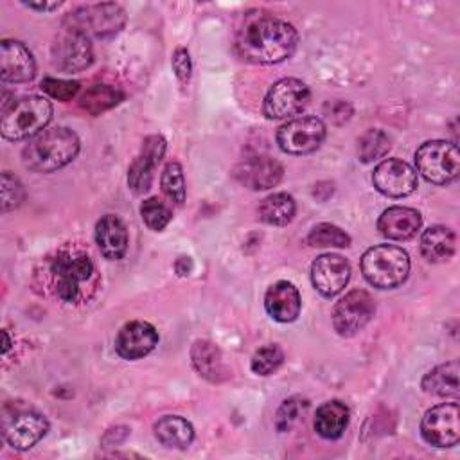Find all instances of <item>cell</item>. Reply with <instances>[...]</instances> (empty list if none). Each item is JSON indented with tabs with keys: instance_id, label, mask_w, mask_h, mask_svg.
<instances>
[{
	"instance_id": "obj_1",
	"label": "cell",
	"mask_w": 460,
	"mask_h": 460,
	"mask_svg": "<svg viewBox=\"0 0 460 460\" xmlns=\"http://www.w3.org/2000/svg\"><path fill=\"white\" fill-rule=\"evenodd\" d=\"M298 45L296 29L264 13H246L235 34L237 54L250 63L275 65L293 56Z\"/></svg>"
},
{
	"instance_id": "obj_2",
	"label": "cell",
	"mask_w": 460,
	"mask_h": 460,
	"mask_svg": "<svg viewBox=\"0 0 460 460\" xmlns=\"http://www.w3.org/2000/svg\"><path fill=\"white\" fill-rule=\"evenodd\" d=\"M47 284L63 304L88 302L99 286V275L90 255L77 246L59 248L49 261Z\"/></svg>"
},
{
	"instance_id": "obj_3",
	"label": "cell",
	"mask_w": 460,
	"mask_h": 460,
	"mask_svg": "<svg viewBox=\"0 0 460 460\" xmlns=\"http://www.w3.org/2000/svg\"><path fill=\"white\" fill-rule=\"evenodd\" d=\"M79 146V138L72 129L50 128L29 138L22 151V160L34 172H54L77 156Z\"/></svg>"
},
{
	"instance_id": "obj_4",
	"label": "cell",
	"mask_w": 460,
	"mask_h": 460,
	"mask_svg": "<svg viewBox=\"0 0 460 460\" xmlns=\"http://www.w3.org/2000/svg\"><path fill=\"white\" fill-rule=\"evenodd\" d=\"M50 119L52 104L45 97L29 95L4 106L0 131L5 140L18 142L41 133Z\"/></svg>"
},
{
	"instance_id": "obj_5",
	"label": "cell",
	"mask_w": 460,
	"mask_h": 460,
	"mask_svg": "<svg viewBox=\"0 0 460 460\" xmlns=\"http://www.w3.org/2000/svg\"><path fill=\"white\" fill-rule=\"evenodd\" d=\"M361 273L374 288L394 289L408 279L410 257L399 246L377 244L363 253Z\"/></svg>"
},
{
	"instance_id": "obj_6",
	"label": "cell",
	"mask_w": 460,
	"mask_h": 460,
	"mask_svg": "<svg viewBox=\"0 0 460 460\" xmlns=\"http://www.w3.org/2000/svg\"><path fill=\"white\" fill-rule=\"evenodd\" d=\"M417 171L435 185H446L458 178L460 153L458 147L446 140L424 142L415 151Z\"/></svg>"
},
{
	"instance_id": "obj_7",
	"label": "cell",
	"mask_w": 460,
	"mask_h": 460,
	"mask_svg": "<svg viewBox=\"0 0 460 460\" xmlns=\"http://www.w3.org/2000/svg\"><path fill=\"white\" fill-rule=\"evenodd\" d=\"M126 22L124 9L117 4H95L79 7L74 13H70L65 18L66 27H72L75 31H81L83 34L95 36V38H106L117 34Z\"/></svg>"
},
{
	"instance_id": "obj_8",
	"label": "cell",
	"mask_w": 460,
	"mask_h": 460,
	"mask_svg": "<svg viewBox=\"0 0 460 460\" xmlns=\"http://www.w3.org/2000/svg\"><path fill=\"white\" fill-rule=\"evenodd\" d=\"M325 124L311 115L296 117L277 131V144L288 155H307L316 151L325 138Z\"/></svg>"
},
{
	"instance_id": "obj_9",
	"label": "cell",
	"mask_w": 460,
	"mask_h": 460,
	"mask_svg": "<svg viewBox=\"0 0 460 460\" xmlns=\"http://www.w3.org/2000/svg\"><path fill=\"white\" fill-rule=\"evenodd\" d=\"M311 99L307 84L296 77L277 81L266 93L262 111L268 119H288L300 113Z\"/></svg>"
},
{
	"instance_id": "obj_10",
	"label": "cell",
	"mask_w": 460,
	"mask_h": 460,
	"mask_svg": "<svg viewBox=\"0 0 460 460\" xmlns=\"http://www.w3.org/2000/svg\"><path fill=\"white\" fill-rule=\"evenodd\" d=\"M422 438L435 447H451L460 440V408L442 402L428 410L420 420Z\"/></svg>"
},
{
	"instance_id": "obj_11",
	"label": "cell",
	"mask_w": 460,
	"mask_h": 460,
	"mask_svg": "<svg viewBox=\"0 0 460 460\" xmlns=\"http://www.w3.org/2000/svg\"><path fill=\"white\" fill-rule=\"evenodd\" d=\"M93 50L90 38L81 31L63 25L52 43V63L63 72H79L92 65Z\"/></svg>"
},
{
	"instance_id": "obj_12",
	"label": "cell",
	"mask_w": 460,
	"mask_h": 460,
	"mask_svg": "<svg viewBox=\"0 0 460 460\" xmlns=\"http://www.w3.org/2000/svg\"><path fill=\"white\" fill-rule=\"evenodd\" d=\"M374 311L376 304L370 293L352 289L336 302L332 309V325L340 336H352L370 322Z\"/></svg>"
},
{
	"instance_id": "obj_13",
	"label": "cell",
	"mask_w": 460,
	"mask_h": 460,
	"mask_svg": "<svg viewBox=\"0 0 460 460\" xmlns=\"http://www.w3.org/2000/svg\"><path fill=\"white\" fill-rule=\"evenodd\" d=\"M49 429L47 419L34 410H16L4 417L2 433L5 442L18 449L25 451L38 444Z\"/></svg>"
},
{
	"instance_id": "obj_14",
	"label": "cell",
	"mask_w": 460,
	"mask_h": 460,
	"mask_svg": "<svg viewBox=\"0 0 460 460\" xmlns=\"http://www.w3.org/2000/svg\"><path fill=\"white\" fill-rule=\"evenodd\" d=\"M374 187L388 198H404L417 189L415 169L399 158H386L374 169Z\"/></svg>"
},
{
	"instance_id": "obj_15",
	"label": "cell",
	"mask_w": 460,
	"mask_h": 460,
	"mask_svg": "<svg viewBox=\"0 0 460 460\" xmlns=\"http://www.w3.org/2000/svg\"><path fill=\"white\" fill-rule=\"evenodd\" d=\"M165 138L162 135H149L144 138L140 153L135 156L128 169V185L135 194L149 190L153 181V171L165 153Z\"/></svg>"
},
{
	"instance_id": "obj_16",
	"label": "cell",
	"mask_w": 460,
	"mask_h": 460,
	"mask_svg": "<svg viewBox=\"0 0 460 460\" xmlns=\"http://www.w3.org/2000/svg\"><path fill=\"white\" fill-rule=\"evenodd\" d=\"M350 279V264L338 253H323L311 264V282L314 289L331 298L343 291Z\"/></svg>"
},
{
	"instance_id": "obj_17",
	"label": "cell",
	"mask_w": 460,
	"mask_h": 460,
	"mask_svg": "<svg viewBox=\"0 0 460 460\" xmlns=\"http://www.w3.org/2000/svg\"><path fill=\"white\" fill-rule=\"evenodd\" d=\"M158 345V332L149 322L133 320L120 327L115 338V350L122 359H140Z\"/></svg>"
},
{
	"instance_id": "obj_18",
	"label": "cell",
	"mask_w": 460,
	"mask_h": 460,
	"mask_svg": "<svg viewBox=\"0 0 460 460\" xmlns=\"http://www.w3.org/2000/svg\"><path fill=\"white\" fill-rule=\"evenodd\" d=\"M36 74V63L29 49L16 40L0 43V77L4 83H27Z\"/></svg>"
},
{
	"instance_id": "obj_19",
	"label": "cell",
	"mask_w": 460,
	"mask_h": 460,
	"mask_svg": "<svg viewBox=\"0 0 460 460\" xmlns=\"http://www.w3.org/2000/svg\"><path fill=\"white\" fill-rule=\"evenodd\" d=\"M235 178L252 190H266L275 187L284 174L280 162L270 156H252L235 167Z\"/></svg>"
},
{
	"instance_id": "obj_20",
	"label": "cell",
	"mask_w": 460,
	"mask_h": 460,
	"mask_svg": "<svg viewBox=\"0 0 460 460\" xmlns=\"http://www.w3.org/2000/svg\"><path fill=\"white\" fill-rule=\"evenodd\" d=\"M420 226V212L410 207H390L377 219V230L392 241H408L417 235Z\"/></svg>"
},
{
	"instance_id": "obj_21",
	"label": "cell",
	"mask_w": 460,
	"mask_h": 460,
	"mask_svg": "<svg viewBox=\"0 0 460 460\" xmlns=\"http://www.w3.org/2000/svg\"><path fill=\"white\" fill-rule=\"evenodd\" d=\"M264 307L268 314L280 323L295 322L302 307L300 293L291 282L279 280L268 288L264 295Z\"/></svg>"
},
{
	"instance_id": "obj_22",
	"label": "cell",
	"mask_w": 460,
	"mask_h": 460,
	"mask_svg": "<svg viewBox=\"0 0 460 460\" xmlns=\"http://www.w3.org/2000/svg\"><path fill=\"white\" fill-rule=\"evenodd\" d=\"M95 243L106 259H122L128 250V230L122 219L113 214L102 216L95 225Z\"/></svg>"
},
{
	"instance_id": "obj_23",
	"label": "cell",
	"mask_w": 460,
	"mask_h": 460,
	"mask_svg": "<svg viewBox=\"0 0 460 460\" xmlns=\"http://www.w3.org/2000/svg\"><path fill=\"white\" fill-rule=\"evenodd\" d=\"M455 250H456L455 232L444 225L429 226L420 235V253L429 262L449 261Z\"/></svg>"
},
{
	"instance_id": "obj_24",
	"label": "cell",
	"mask_w": 460,
	"mask_h": 460,
	"mask_svg": "<svg viewBox=\"0 0 460 460\" xmlns=\"http://www.w3.org/2000/svg\"><path fill=\"white\" fill-rule=\"evenodd\" d=\"M349 408L341 401H329L316 410L314 431L327 440H336L343 435L349 424Z\"/></svg>"
},
{
	"instance_id": "obj_25",
	"label": "cell",
	"mask_w": 460,
	"mask_h": 460,
	"mask_svg": "<svg viewBox=\"0 0 460 460\" xmlns=\"http://www.w3.org/2000/svg\"><path fill=\"white\" fill-rule=\"evenodd\" d=\"M156 440L165 447L185 449L194 438L192 424L180 415H165L153 426Z\"/></svg>"
},
{
	"instance_id": "obj_26",
	"label": "cell",
	"mask_w": 460,
	"mask_h": 460,
	"mask_svg": "<svg viewBox=\"0 0 460 460\" xmlns=\"http://www.w3.org/2000/svg\"><path fill=\"white\" fill-rule=\"evenodd\" d=\"M190 359L199 376L205 379L217 383L225 376V367L221 359L219 349L207 340H198L190 349Z\"/></svg>"
},
{
	"instance_id": "obj_27",
	"label": "cell",
	"mask_w": 460,
	"mask_h": 460,
	"mask_svg": "<svg viewBox=\"0 0 460 460\" xmlns=\"http://www.w3.org/2000/svg\"><path fill=\"white\" fill-rule=\"evenodd\" d=\"M422 390L438 397H458V361H447L429 370L422 379Z\"/></svg>"
},
{
	"instance_id": "obj_28",
	"label": "cell",
	"mask_w": 460,
	"mask_h": 460,
	"mask_svg": "<svg viewBox=\"0 0 460 460\" xmlns=\"http://www.w3.org/2000/svg\"><path fill=\"white\" fill-rule=\"evenodd\" d=\"M295 212H296L295 199L288 192L270 194L259 205L261 221H264L266 225H273V226L288 225L295 217Z\"/></svg>"
},
{
	"instance_id": "obj_29",
	"label": "cell",
	"mask_w": 460,
	"mask_h": 460,
	"mask_svg": "<svg viewBox=\"0 0 460 460\" xmlns=\"http://www.w3.org/2000/svg\"><path fill=\"white\" fill-rule=\"evenodd\" d=\"M122 99H124V93L120 90L108 86V84H95L83 93L79 106L84 111H88L90 115H99V113L117 106Z\"/></svg>"
},
{
	"instance_id": "obj_30",
	"label": "cell",
	"mask_w": 460,
	"mask_h": 460,
	"mask_svg": "<svg viewBox=\"0 0 460 460\" xmlns=\"http://www.w3.org/2000/svg\"><path fill=\"white\" fill-rule=\"evenodd\" d=\"M388 149H390V137L377 128L367 129L358 140V156L365 164H370L385 156Z\"/></svg>"
},
{
	"instance_id": "obj_31",
	"label": "cell",
	"mask_w": 460,
	"mask_h": 460,
	"mask_svg": "<svg viewBox=\"0 0 460 460\" xmlns=\"http://www.w3.org/2000/svg\"><path fill=\"white\" fill-rule=\"evenodd\" d=\"M307 243L314 248H345L350 244V237L336 225L320 223L309 232Z\"/></svg>"
},
{
	"instance_id": "obj_32",
	"label": "cell",
	"mask_w": 460,
	"mask_h": 460,
	"mask_svg": "<svg viewBox=\"0 0 460 460\" xmlns=\"http://www.w3.org/2000/svg\"><path fill=\"white\" fill-rule=\"evenodd\" d=\"M160 185L164 194L176 205H181L185 201V178H183V169L178 162H169L164 167Z\"/></svg>"
},
{
	"instance_id": "obj_33",
	"label": "cell",
	"mask_w": 460,
	"mask_h": 460,
	"mask_svg": "<svg viewBox=\"0 0 460 460\" xmlns=\"http://www.w3.org/2000/svg\"><path fill=\"white\" fill-rule=\"evenodd\" d=\"M282 361H284L282 349L275 343H270L255 350V354L252 356L250 367L259 376H270L282 365Z\"/></svg>"
},
{
	"instance_id": "obj_34",
	"label": "cell",
	"mask_w": 460,
	"mask_h": 460,
	"mask_svg": "<svg viewBox=\"0 0 460 460\" xmlns=\"http://www.w3.org/2000/svg\"><path fill=\"white\" fill-rule=\"evenodd\" d=\"M140 216H142V221L146 223V226L155 232L164 230L172 217L169 207L165 203H162L158 198H147L140 205Z\"/></svg>"
},
{
	"instance_id": "obj_35",
	"label": "cell",
	"mask_w": 460,
	"mask_h": 460,
	"mask_svg": "<svg viewBox=\"0 0 460 460\" xmlns=\"http://www.w3.org/2000/svg\"><path fill=\"white\" fill-rule=\"evenodd\" d=\"M0 190H2V212H9L16 207L22 205L25 192L22 183L18 181V178H14L11 172H2V183H0Z\"/></svg>"
},
{
	"instance_id": "obj_36",
	"label": "cell",
	"mask_w": 460,
	"mask_h": 460,
	"mask_svg": "<svg viewBox=\"0 0 460 460\" xmlns=\"http://www.w3.org/2000/svg\"><path fill=\"white\" fill-rule=\"evenodd\" d=\"M40 88L52 99L70 101L79 92V83L68 81V79H58V77H45Z\"/></svg>"
},
{
	"instance_id": "obj_37",
	"label": "cell",
	"mask_w": 460,
	"mask_h": 460,
	"mask_svg": "<svg viewBox=\"0 0 460 460\" xmlns=\"http://www.w3.org/2000/svg\"><path fill=\"white\" fill-rule=\"evenodd\" d=\"M305 406V402L304 401H300L298 397H289V399H286L282 404H280V408H279V411H277V417H275V428L279 429V431H289L291 428H293V424L296 422V419H298V415H300V410Z\"/></svg>"
},
{
	"instance_id": "obj_38",
	"label": "cell",
	"mask_w": 460,
	"mask_h": 460,
	"mask_svg": "<svg viewBox=\"0 0 460 460\" xmlns=\"http://www.w3.org/2000/svg\"><path fill=\"white\" fill-rule=\"evenodd\" d=\"M172 70L176 74V77L180 79V83H189L190 79V70H192V65H190V56H189V50L180 47L174 50L172 54Z\"/></svg>"
},
{
	"instance_id": "obj_39",
	"label": "cell",
	"mask_w": 460,
	"mask_h": 460,
	"mask_svg": "<svg viewBox=\"0 0 460 460\" xmlns=\"http://www.w3.org/2000/svg\"><path fill=\"white\" fill-rule=\"evenodd\" d=\"M25 5L38 11H54L61 5V2H25Z\"/></svg>"
},
{
	"instance_id": "obj_40",
	"label": "cell",
	"mask_w": 460,
	"mask_h": 460,
	"mask_svg": "<svg viewBox=\"0 0 460 460\" xmlns=\"http://www.w3.org/2000/svg\"><path fill=\"white\" fill-rule=\"evenodd\" d=\"M174 268H176L178 275H189L190 270H192V261H190V257H180V259L176 261Z\"/></svg>"
},
{
	"instance_id": "obj_41",
	"label": "cell",
	"mask_w": 460,
	"mask_h": 460,
	"mask_svg": "<svg viewBox=\"0 0 460 460\" xmlns=\"http://www.w3.org/2000/svg\"><path fill=\"white\" fill-rule=\"evenodd\" d=\"M2 334H4V354H5L9 350V347H11V341H9V334L5 331Z\"/></svg>"
}]
</instances>
